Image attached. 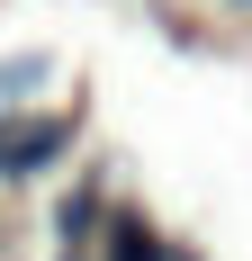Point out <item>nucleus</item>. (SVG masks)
<instances>
[{
    "mask_svg": "<svg viewBox=\"0 0 252 261\" xmlns=\"http://www.w3.org/2000/svg\"><path fill=\"white\" fill-rule=\"evenodd\" d=\"M117 261H162V243H153L135 216H117Z\"/></svg>",
    "mask_w": 252,
    "mask_h": 261,
    "instance_id": "nucleus-3",
    "label": "nucleus"
},
{
    "mask_svg": "<svg viewBox=\"0 0 252 261\" xmlns=\"http://www.w3.org/2000/svg\"><path fill=\"white\" fill-rule=\"evenodd\" d=\"M63 144H72V126H63V117H0V180L45 171Z\"/></svg>",
    "mask_w": 252,
    "mask_h": 261,
    "instance_id": "nucleus-1",
    "label": "nucleus"
},
{
    "mask_svg": "<svg viewBox=\"0 0 252 261\" xmlns=\"http://www.w3.org/2000/svg\"><path fill=\"white\" fill-rule=\"evenodd\" d=\"M225 9H252V0H225Z\"/></svg>",
    "mask_w": 252,
    "mask_h": 261,
    "instance_id": "nucleus-4",
    "label": "nucleus"
},
{
    "mask_svg": "<svg viewBox=\"0 0 252 261\" xmlns=\"http://www.w3.org/2000/svg\"><path fill=\"white\" fill-rule=\"evenodd\" d=\"M54 225H63V243H81L90 225H99V189H63V207H54Z\"/></svg>",
    "mask_w": 252,
    "mask_h": 261,
    "instance_id": "nucleus-2",
    "label": "nucleus"
}]
</instances>
